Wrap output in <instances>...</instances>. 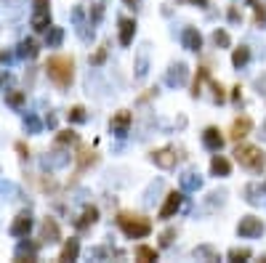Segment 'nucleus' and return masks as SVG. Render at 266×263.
I'll list each match as a JSON object with an SVG mask.
<instances>
[{"mask_svg": "<svg viewBox=\"0 0 266 263\" xmlns=\"http://www.w3.org/2000/svg\"><path fill=\"white\" fill-rule=\"evenodd\" d=\"M45 72L59 88H69L75 80V59L72 56H51L45 61Z\"/></svg>", "mask_w": 266, "mask_h": 263, "instance_id": "1", "label": "nucleus"}, {"mask_svg": "<svg viewBox=\"0 0 266 263\" xmlns=\"http://www.w3.org/2000/svg\"><path fill=\"white\" fill-rule=\"evenodd\" d=\"M234 160H237L242 167L253 170V173H261L263 165H266V152L256 144H237L234 149Z\"/></svg>", "mask_w": 266, "mask_h": 263, "instance_id": "2", "label": "nucleus"}, {"mask_svg": "<svg viewBox=\"0 0 266 263\" xmlns=\"http://www.w3.org/2000/svg\"><path fill=\"white\" fill-rule=\"evenodd\" d=\"M117 226L122 229V234L131 237V239L149 237V231H152L149 218H144V215H136V213H120V215H117Z\"/></svg>", "mask_w": 266, "mask_h": 263, "instance_id": "3", "label": "nucleus"}, {"mask_svg": "<svg viewBox=\"0 0 266 263\" xmlns=\"http://www.w3.org/2000/svg\"><path fill=\"white\" fill-rule=\"evenodd\" d=\"M237 234L250 239V237H261L263 234V221L256 218V215H245V218L237 223Z\"/></svg>", "mask_w": 266, "mask_h": 263, "instance_id": "4", "label": "nucleus"}, {"mask_svg": "<svg viewBox=\"0 0 266 263\" xmlns=\"http://www.w3.org/2000/svg\"><path fill=\"white\" fill-rule=\"evenodd\" d=\"M152 162L157 165V167H163V170H170V167H176V162H179V154H176V149L165 146V149L152 152Z\"/></svg>", "mask_w": 266, "mask_h": 263, "instance_id": "5", "label": "nucleus"}, {"mask_svg": "<svg viewBox=\"0 0 266 263\" xmlns=\"http://www.w3.org/2000/svg\"><path fill=\"white\" fill-rule=\"evenodd\" d=\"M181 202H184V194H181V192H170V194L165 197L163 208H160V218H163V221L173 218V215L179 213V208H181Z\"/></svg>", "mask_w": 266, "mask_h": 263, "instance_id": "6", "label": "nucleus"}, {"mask_svg": "<svg viewBox=\"0 0 266 263\" xmlns=\"http://www.w3.org/2000/svg\"><path fill=\"white\" fill-rule=\"evenodd\" d=\"M250 130H253V120L250 117H237L232 122V128H229V138L232 141H240V138H245Z\"/></svg>", "mask_w": 266, "mask_h": 263, "instance_id": "7", "label": "nucleus"}, {"mask_svg": "<svg viewBox=\"0 0 266 263\" xmlns=\"http://www.w3.org/2000/svg\"><path fill=\"white\" fill-rule=\"evenodd\" d=\"M202 144H205L210 152H221V146H224V136H221V130L218 128H205L202 130Z\"/></svg>", "mask_w": 266, "mask_h": 263, "instance_id": "8", "label": "nucleus"}, {"mask_svg": "<svg viewBox=\"0 0 266 263\" xmlns=\"http://www.w3.org/2000/svg\"><path fill=\"white\" fill-rule=\"evenodd\" d=\"M75 157H77V176H80V173H83L85 167H91V165H96V160H99V154H96V152H91L88 146H80V149H77V154H75Z\"/></svg>", "mask_w": 266, "mask_h": 263, "instance_id": "9", "label": "nucleus"}, {"mask_svg": "<svg viewBox=\"0 0 266 263\" xmlns=\"http://www.w3.org/2000/svg\"><path fill=\"white\" fill-rule=\"evenodd\" d=\"M181 43H184V48H189V51H200L202 48V35L194 27H186L184 35H181Z\"/></svg>", "mask_w": 266, "mask_h": 263, "instance_id": "10", "label": "nucleus"}, {"mask_svg": "<svg viewBox=\"0 0 266 263\" xmlns=\"http://www.w3.org/2000/svg\"><path fill=\"white\" fill-rule=\"evenodd\" d=\"M131 112H117L115 117H112V122H109V125H112V130L117 133V136H125V133H128V128H131Z\"/></svg>", "mask_w": 266, "mask_h": 263, "instance_id": "11", "label": "nucleus"}, {"mask_svg": "<svg viewBox=\"0 0 266 263\" xmlns=\"http://www.w3.org/2000/svg\"><path fill=\"white\" fill-rule=\"evenodd\" d=\"M29 226H32V218H29V213H19L16 221L11 223V234H13V237H24L27 231H29Z\"/></svg>", "mask_w": 266, "mask_h": 263, "instance_id": "12", "label": "nucleus"}, {"mask_svg": "<svg viewBox=\"0 0 266 263\" xmlns=\"http://www.w3.org/2000/svg\"><path fill=\"white\" fill-rule=\"evenodd\" d=\"M136 35V22L133 19H120V45H131Z\"/></svg>", "mask_w": 266, "mask_h": 263, "instance_id": "13", "label": "nucleus"}, {"mask_svg": "<svg viewBox=\"0 0 266 263\" xmlns=\"http://www.w3.org/2000/svg\"><path fill=\"white\" fill-rule=\"evenodd\" d=\"M43 239H45V242H59V239H61V231H59L56 218H45V221H43Z\"/></svg>", "mask_w": 266, "mask_h": 263, "instance_id": "14", "label": "nucleus"}, {"mask_svg": "<svg viewBox=\"0 0 266 263\" xmlns=\"http://www.w3.org/2000/svg\"><path fill=\"white\" fill-rule=\"evenodd\" d=\"M210 173L213 176H229L232 173V162L226 157H221V154H216V157L210 160Z\"/></svg>", "mask_w": 266, "mask_h": 263, "instance_id": "15", "label": "nucleus"}, {"mask_svg": "<svg viewBox=\"0 0 266 263\" xmlns=\"http://www.w3.org/2000/svg\"><path fill=\"white\" fill-rule=\"evenodd\" d=\"M77 255H80V242H77L75 237L64 242V247H61V255L59 260H77Z\"/></svg>", "mask_w": 266, "mask_h": 263, "instance_id": "16", "label": "nucleus"}, {"mask_svg": "<svg viewBox=\"0 0 266 263\" xmlns=\"http://www.w3.org/2000/svg\"><path fill=\"white\" fill-rule=\"evenodd\" d=\"M133 253H136V260H141V263L157 260V250H154V247H149V245H138Z\"/></svg>", "mask_w": 266, "mask_h": 263, "instance_id": "17", "label": "nucleus"}, {"mask_svg": "<svg viewBox=\"0 0 266 263\" xmlns=\"http://www.w3.org/2000/svg\"><path fill=\"white\" fill-rule=\"evenodd\" d=\"M32 27L38 29V32H45V29H51V13H48V11H35Z\"/></svg>", "mask_w": 266, "mask_h": 263, "instance_id": "18", "label": "nucleus"}, {"mask_svg": "<svg viewBox=\"0 0 266 263\" xmlns=\"http://www.w3.org/2000/svg\"><path fill=\"white\" fill-rule=\"evenodd\" d=\"M99 221V210L96 208H85L83 215H80V221H77V229H88Z\"/></svg>", "mask_w": 266, "mask_h": 263, "instance_id": "19", "label": "nucleus"}, {"mask_svg": "<svg viewBox=\"0 0 266 263\" xmlns=\"http://www.w3.org/2000/svg\"><path fill=\"white\" fill-rule=\"evenodd\" d=\"M247 61H250V48H247V45L234 48V53H232V64H234V67H245Z\"/></svg>", "mask_w": 266, "mask_h": 263, "instance_id": "20", "label": "nucleus"}, {"mask_svg": "<svg viewBox=\"0 0 266 263\" xmlns=\"http://www.w3.org/2000/svg\"><path fill=\"white\" fill-rule=\"evenodd\" d=\"M208 77H210L208 67H200V69H197V77H194V83H192V96H194V99L200 96V90H202V83H205Z\"/></svg>", "mask_w": 266, "mask_h": 263, "instance_id": "21", "label": "nucleus"}, {"mask_svg": "<svg viewBox=\"0 0 266 263\" xmlns=\"http://www.w3.org/2000/svg\"><path fill=\"white\" fill-rule=\"evenodd\" d=\"M213 43L218 45V48H229V45H232V37H229L226 29H216V32H213Z\"/></svg>", "mask_w": 266, "mask_h": 263, "instance_id": "22", "label": "nucleus"}, {"mask_svg": "<svg viewBox=\"0 0 266 263\" xmlns=\"http://www.w3.org/2000/svg\"><path fill=\"white\" fill-rule=\"evenodd\" d=\"M56 144H59V146H64V144H77V133H72V130H61V133L56 136Z\"/></svg>", "mask_w": 266, "mask_h": 263, "instance_id": "23", "label": "nucleus"}, {"mask_svg": "<svg viewBox=\"0 0 266 263\" xmlns=\"http://www.w3.org/2000/svg\"><path fill=\"white\" fill-rule=\"evenodd\" d=\"M250 6H253V11H256V24H266V8H263V3L250 0Z\"/></svg>", "mask_w": 266, "mask_h": 263, "instance_id": "24", "label": "nucleus"}, {"mask_svg": "<svg viewBox=\"0 0 266 263\" xmlns=\"http://www.w3.org/2000/svg\"><path fill=\"white\" fill-rule=\"evenodd\" d=\"M247 258H250L247 247H234V250H229V260H247Z\"/></svg>", "mask_w": 266, "mask_h": 263, "instance_id": "25", "label": "nucleus"}, {"mask_svg": "<svg viewBox=\"0 0 266 263\" xmlns=\"http://www.w3.org/2000/svg\"><path fill=\"white\" fill-rule=\"evenodd\" d=\"M210 90H213V101H218V104H221V101H226V93H224V88L218 85L216 80H210Z\"/></svg>", "mask_w": 266, "mask_h": 263, "instance_id": "26", "label": "nucleus"}, {"mask_svg": "<svg viewBox=\"0 0 266 263\" xmlns=\"http://www.w3.org/2000/svg\"><path fill=\"white\" fill-rule=\"evenodd\" d=\"M67 117H69L72 122H85V109H83V106H72Z\"/></svg>", "mask_w": 266, "mask_h": 263, "instance_id": "27", "label": "nucleus"}, {"mask_svg": "<svg viewBox=\"0 0 266 263\" xmlns=\"http://www.w3.org/2000/svg\"><path fill=\"white\" fill-rule=\"evenodd\" d=\"M107 48H109V45L104 43V45H101V48H99L96 53H93V56H91V64H101V61L107 59Z\"/></svg>", "mask_w": 266, "mask_h": 263, "instance_id": "28", "label": "nucleus"}, {"mask_svg": "<svg viewBox=\"0 0 266 263\" xmlns=\"http://www.w3.org/2000/svg\"><path fill=\"white\" fill-rule=\"evenodd\" d=\"M173 237H176V229H165L163 234H160V245H163V247H168L170 242H173Z\"/></svg>", "mask_w": 266, "mask_h": 263, "instance_id": "29", "label": "nucleus"}, {"mask_svg": "<svg viewBox=\"0 0 266 263\" xmlns=\"http://www.w3.org/2000/svg\"><path fill=\"white\" fill-rule=\"evenodd\" d=\"M22 53H24V56H35V53H38V48H35V43H32V40H27V43H22Z\"/></svg>", "mask_w": 266, "mask_h": 263, "instance_id": "30", "label": "nucleus"}, {"mask_svg": "<svg viewBox=\"0 0 266 263\" xmlns=\"http://www.w3.org/2000/svg\"><path fill=\"white\" fill-rule=\"evenodd\" d=\"M59 40H61V29L54 27V29H51V37H48V45H59Z\"/></svg>", "mask_w": 266, "mask_h": 263, "instance_id": "31", "label": "nucleus"}, {"mask_svg": "<svg viewBox=\"0 0 266 263\" xmlns=\"http://www.w3.org/2000/svg\"><path fill=\"white\" fill-rule=\"evenodd\" d=\"M194 255H208V258H216V253L210 250V247H200V250H194Z\"/></svg>", "mask_w": 266, "mask_h": 263, "instance_id": "32", "label": "nucleus"}, {"mask_svg": "<svg viewBox=\"0 0 266 263\" xmlns=\"http://www.w3.org/2000/svg\"><path fill=\"white\" fill-rule=\"evenodd\" d=\"M51 0H35V11H48Z\"/></svg>", "mask_w": 266, "mask_h": 263, "instance_id": "33", "label": "nucleus"}, {"mask_svg": "<svg viewBox=\"0 0 266 263\" xmlns=\"http://www.w3.org/2000/svg\"><path fill=\"white\" fill-rule=\"evenodd\" d=\"M8 101H11L13 106H19V104L24 101V96H22V93H11V96H8Z\"/></svg>", "mask_w": 266, "mask_h": 263, "instance_id": "34", "label": "nucleus"}, {"mask_svg": "<svg viewBox=\"0 0 266 263\" xmlns=\"http://www.w3.org/2000/svg\"><path fill=\"white\" fill-rule=\"evenodd\" d=\"M229 19H232V22H237V19H240V13H237V8H229Z\"/></svg>", "mask_w": 266, "mask_h": 263, "instance_id": "35", "label": "nucleus"}, {"mask_svg": "<svg viewBox=\"0 0 266 263\" xmlns=\"http://www.w3.org/2000/svg\"><path fill=\"white\" fill-rule=\"evenodd\" d=\"M16 149H19V152H22V157H29V149H27V146H24V144H16Z\"/></svg>", "mask_w": 266, "mask_h": 263, "instance_id": "36", "label": "nucleus"}, {"mask_svg": "<svg viewBox=\"0 0 266 263\" xmlns=\"http://www.w3.org/2000/svg\"><path fill=\"white\" fill-rule=\"evenodd\" d=\"M240 90H242L240 85H237V88H234V93H232V99H234V101H240V96H242V93H240Z\"/></svg>", "mask_w": 266, "mask_h": 263, "instance_id": "37", "label": "nucleus"}, {"mask_svg": "<svg viewBox=\"0 0 266 263\" xmlns=\"http://www.w3.org/2000/svg\"><path fill=\"white\" fill-rule=\"evenodd\" d=\"M122 3H125V6H131V8H133V6H138V3H141V0H122Z\"/></svg>", "mask_w": 266, "mask_h": 263, "instance_id": "38", "label": "nucleus"}, {"mask_svg": "<svg viewBox=\"0 0 266 263\" xmlns=\"http://www.w3.org/2000/svg\"><path fill=\"white\" fill-rule=\"evenodd\" d=\"M0 59H3V53H0Z\"/></svg>", "mask_w": 266, "mask_h": 263, "instance_id": "39", "label": "nucleus"}]
</instances>
